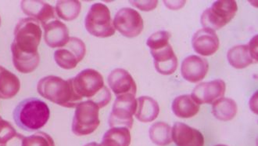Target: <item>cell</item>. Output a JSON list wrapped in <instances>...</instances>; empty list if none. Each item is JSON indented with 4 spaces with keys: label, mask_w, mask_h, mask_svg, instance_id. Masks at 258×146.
<instances>
[{
    "label": "cell",
    "mask_w": 258,
    "mask_h": 146,
    "mask_svg": "<svg viewBox=\"0 0 258 146\" xmlns=\"http://www.w3.org/2000/svg\"><path fill=\"white\" fill-rule=\"evenodd\" d=\"M21 89V82L16 75L0 67V99H11L18 94Z\"/></svg>",
    "instance_id": "22"
},
{
    "label": "cell",
    "mask_w": 258,
    "mask_h": 146,
    "mask_svg": "<svg viewBox=\"0 0 258 146\" xmlns=\"http://www.w3.org/2000/svg\"><path fill=\"white\" fill-rule=\"evenodd\" d=\"M37 90L44 99L62 107L72 109L82 102L75 93L72 79L64 80L59 76H45L39 80Z\"/></svg>",
    "instance_id": "2"
},
{
    "label": "cell",
    "mask_w": 258,
    "mask_h": 146,
    "mask_svg": "<svg viewBox=\"0 0 258 146\" xmlns=\"http://www.w3.org/2000/svg\"><path fill=\"white\" fill-rule=\"evenodd\" d=\"M192 44L197 54L202 56H211L219 49L220 42L215 31L204 28L194 34Z\"/></svg>",
    "instance_id": "14"
},
{
    "label": "cell",
    "mask_w": 258,
    "mask_h": 146,
    "mask_svg": "<svg viewBox=\"0 0 258 146\" xmlns=\"http://www.w3.org/2000/svg\"><path fill=\"white\" fill-rule=\"evenodd\" d=\"M164 2L167 7H168V9L171 10L180 9L185 4V1H177L176 3H174V1H164Z\"/></svg>",
    "instance_id": "32"
},
{
    "label": "cell",
    "mask_w": 258,
    "mask_h": 146,
    "mask_svg": "<svg viewBox=\"0 0 258 146\" xmlns=\"http://www.w3.org/2000/svg\"><path fill=\"white\" fill-rule=\"evenodd\" d=\"M21 10L30 18L36 20L42 27L56 20V11L52 6L42 1H21Z\"/></svg>",
    "instance_id": "16"
},
{
    "label": "cell",
    "mask_w": 258,
    "mask_h": 146,
    "mask_svg": "<svg viewBox=\"0 0 258 146\" xmlns=\"http://www.w3.org/2000/svg\"><path fill=\"white\" fill-rule=\"evenodd\" d=\"M172 141L177 146H204L202 133L183 123H174L171 130Z\"/></svg>",
    "instance_id": "17"
},
{
    "label": "cell",
    "mask_w": 258,
    "mask_h": 146,
    "mask_svg": "<svg viewBox=\"0 0 258 146\" xmlns=\"http://www.w3.org/2000/svg\"><path fill=\"white\" fill-rule=\"evenodd\" d=\"M25 138V136L21 134H17V135L8 141L5 145L4 146H22L23 140Z\"/></svg>",
    "instance_id": "31"
},
{
    "label": "cell",
    "mask_w": 258,
    "mask_h": 146,
    "mask_svg": "<svg viewBox=\"0 0 258 146\" xmlns=\"http://www.w3.org/2000/svg\"><path fill=\"white\" fill-rule=\"evenodd\" d=\"M200 110V105L189 94L178 96L173 101L172 111L179 118L188 119L196 116Z\"/></svg>",
    "instance_id": "23"
},
{
    "label": "cell",
    "mask_w": 258,
    "mask_h": 146,
    "mask_svg": "<svg viewBox=\"0 0 258 146\" xmlns=\"http://www.w3.org/2000/svg\"><path fill=\"white\" fill-rule=\"evenodd\" d=\"M99 145V144L96 142H90L88 143V144H85L84 146H98Z\"/></svg>",
    "instance_id": "33"
},
{
    "label": "cell",
    "mask_w": 258,
    "mask_h": 146,
    "mask_svg": "<svg viewBox=\"0 0 258 146\" xmlns=\"http://www.w3.org/2000/svg\"><path fill=\"white\" fill-rule=\"evenodd\" d=\"M133 7H137L140 11H150L155 9L158 1H130Z\"/></svg>",
    "instance_id": "30"
},
{
    "label": "cell",
    "mask_w": 258,
    "mask_h": 146,
    "mask_svg": "<svg viewBox=\"0 0 258 146\" xmlns=\"http://www.w3.org/2000/svg\"><path fill=\"white\" fill-rule=\"evenodd\" d=\"M150 53L154 58V67L159 73L168 76L176 71L178 58L174 55L171 45H167L156 51H150Z\"/></svg>",
    "instance_id": "18"
},
{
    "label": "cell",
    "mask_w": 258,
    "mask_h": 146,
    "mask_svg": "<svg viewBox=\"0 0 258 146\" xmlns=\"http://www.w3.org/2000/svg\"><path fill=\"white\" fill-rule=\"evenodd\" d=\"M149 134L150 140L158 146L168 145L172 141L171 127L164 122L154 123L149 130Z\"/></svg>",
    "instance_id": "26"
},
{
    "label": "cell",
    "mask_w": 258,
    "mask_h": 146,
    "mask_svg": "<svg viewBox=\"0 0 258 146\" xmlns=\"http://www.w3.org/2000/svg\"><path fill=\"white\" fill-rule=\"evenodd\" d=\"M86 30L96 37H110L115 34L110 11L103 4H95L90 7L85 19Z\"/></svg>",
    "instance_id": "6"
},
{
    "label": "cell",
    "mask_w": 258,
    "mask_h": 146,
    "mask_svg": "<svg viewBox=\"0 0 258 146\" xmlns=\"http://www.w3.org/2000/svg\"><path fill=\"white\" fill-rule=\"evenodd\" d=\"M132 137L126 127H111L105 133L101 144L98 146H129Z\"/></svg>",
    "instance_id": "24"
},
{
    "label": "cell",
    "mask_w": 258,
    "mask_h": 146,
    "mask_svg": "<svg viewBox=\"0 0 258 146\" xmlns=\"http://www.w3.org/2000/svg\"><path fill=\"white\" fill-rule=\"evenodd\" d=\"M75 109L72 122V132L76 136L93 134L100 126V108L92 101L80 102Z\"/></svg>",
    "instance_id": "4"
},
{
    "label": "cell",
    "mask_w": 258,
    "mask_h": 146,
    "mask_svg": "<svg viewBox=\"0 0 258 146\" xmlns=\"http://www.w3.org/2000/svg\"><path fill=\"white\" fill-rule=\"evenodd\" d=\"M22 146H55V143L50 135L39 131L32 135L25 137Z\"/></svg>",
    "instance_id": "28"
},
{
    "label": "cell",
    "mask_w": 258,
    "mask_h": 146,
    "mask_svg": "<svg viewBox=\"0 0 258 146\" xmlns=\"http://www.w3.org/2000/svg\"><path fill=\"white\" fill-rule=\"evenodd\" d=\"M0 26H1V18H0Z\"/></svg>",
    "instance_id": "35"
},
{
    "label": "cell",
    "mask_w": 258,
    "mask_h": 146,
    "mask_svg": "<svg viewBox=\"0 0 258 146\" xmlns=\"http://www.w3.org/2000/svg\"><path fill=\"white\" fill-rule=\"evenodd\" d=\"M226 90L225 82L222 79L201 83L192 90L191 97L198 105L213 104L223 97Z\"/></svg>",
    "instance_id": "12"
},
{
    "label": "cell",
    "mask_w": 258,
    "mask_h": 146,
    "mask_svg": "<svg viewBox=\"0 0 258 146\" xmlns=\"http://www.w3.org/2000/svg\"><path fill=\"white\" fill-rule=\"evenodd\" d=\"M43 28L44 40L49 47H63L70 39L68 27L59 20L50 21Z\"/></svg>",
    "instance_id": "19"
},
{
    "label": "cell",
    "mask_w": 258,
    "mask_h": 146,
    "mask_svg": "<svg viewBox=\"0 0 258 146\" xmlns=\"http://www.w3.org/2000/svg\"><path fill=\"white\" fill-rule=\"evenodd\" d=\"M228 61L232 67L242 69L257 63V35L246 45H238L229 50Z\"/></svg>",
    "instance_id": "11"
},
{
    "label": "cell",
    "mask_w": 258,
    "mask_h": 146,
    "mask_svg": "<svg viewBox=\"0 0 258 146\" xmlns=\"http://www.w3.org/2000/svg\"><path fill=\"white\" fill-rule=\"evenodd\" d=\"M86 54V46L82 39L70 37L63 47L56 50L54 60L61 69L70 70L77 67L78 64L83 60Z\"/></svg>",
    "instance_id": "9"
},
{
    "label": "cell",
    "mask_w": 258,
    "mask_h": 146,
    "mask_svg": "<svg viewBox=\"0 0 258 146\" xmlns=\"http://www.w3.org/2000/svg\"><path fill=\"white\" fill-rule=\"evenodd\" d=\"M113 27L121 35L127 38L138 36L144 28L143 18L140 13L133 8L119 10L113 19Z\"/></svg>",
    "instance_id": "10"
},
{
    "label": "cell",
    "mask_w": 258,
    "mask_h": 146,
    "mask_svg": "<svg viewBox=\"0 0 258 146\" xmlns=\"http://www.w3.org/2000/svg\"><path fill=\"white\" fill-rule=\"evenodd\" d=\"M109 86L117 97L132 94L136 96L137 86L132 75L125 69H116L107 78Z\"/></svg>",
    "instance_id": "15"
},
{
    "label": "cell",
    "mask_w": 258,
    "mask_h": 146,
    "mask_svg": "<svg viewBox=\"0 0 258 146\" xmlns=\"http://www.w3.org/2000/svg\"><path fill=\"white\" fill-rule=\"evenodd\" d=\"M238 6L234 0H220L214 3L201 15V25L204 28L218 30L229 23L236 15Z\"/></svg>",
    "instance_id": "7"
},
{
    "label": "cell",
    "mask_w": 258,
    "mask_h": 146,
    "mask_svg": "<svg viewBox=\"0 0 258 146\" xmlns=\"http://www.w3.org/2000/svg\"><path fill=\"white\" fill-rule=\"evenodd\" d=\"M17 126L26 130L35 131L42 128L49 121L50 110L46 103L36 98L21 101L14 111Z\"/></svg>",
    "instance_id": "1"
},
{
    "label": "cell",
    "mask_w": 258,
    "mask_h": 146,
    "mask_svg": "<svg viewBox=\"0 0 258 146\" xmlns=\"http://www.w3.org/2000/svg\"><path fill=\"white\" fill-rule=\"evenodd\" d=\"M171 33L167 31H159L150 35L147 39V44L150 51H156L169 44Z\"/></svg>",
    "instance_id": "29"
},
{
    "label": "cell",
    "mask_w": 258,
    "mask_h": 146,
    "mask_svg": "<svg viewBox=\"0 0 258 146\" xmlns=\"http://www.w3.org/2000/svg\"><path fill=\"white\" fill-rule=\"evenodd\" d=\"M215 146H227V145H225V144H217V145H215Z\"/></svg>",
    "instance_id": "34"
},
{
    "label": "cell",
    "mask_w": 258,
    "mask_h": 146,
    "mask_svg": "<svg viewBox=\"0 0 258 146\" xmlns=\"http://www.w3.org/2000/svg\"><path fill=\"white\" fill-rule=\"evenodd\" d=\"M13 63L18 72L28 74L35 71L39 66L40 56L39 53L29 54L20 51L11 45Z\"/></svg>",
    "instance_id": "20"
},
{
    "label": "cell",
    "mask_w": 258,
    "mask_h": 146,
    "mask_svg": "<svg viewBox=\"0 0 258 146\" xmlns=\"http://www.w3.org/2000/svg\"><path fill=\"white\" fill-rule=\"evenodd\" d=\"M212 105V113L214 116L221 121H229L237 113V105L233 99L221 98Z\"/></svg>",
    "instance_id": "25"
},
{
    "label": "cell",
    "mask_w": 258,
    "mask_h": 146,
    "mask_svg": "<svg viewBox=\"0 0 258 146\" xmlns=\"http://www.w3.org/2000/svg\"><path fill=\"white\" fill-rule=\"evenodd\" d=\"M137 100L132 94L119 96L113 103L109 117L110 127H126L133 128V115L136 113Z\"/></svg>",
    "instance_id": "8"
},
{
    "label": "cell",
    "mask_w": 258,
    "mask_h": 146,
    "mask_svg": "<svg viewBox=\"0 0 258 146\" xmlns=\"http://www.w3.org/2000/svg\"><path fill=\"white\" fill-rule=\"evenodd\" d=\"M160 107L157 101L148 96H143L137 100L135 116L142 123H150L158 117Z\"/></svg>",
    "instance_id": "21"
},
{
    "label": "cell",
    "mask_w": 258,
    "mask_h": 146,
    "mask_svg": "<svg viewBox=\"0 0 258 146\" xmlns=\"http://www.w3.org/2000/svg\"><path fill=\"white\" fill-rule=\"evenodd\" d=\"M40 24L32 18H22L18 21L14 30L12 46L25 53L35 54L42 39Z\"/></svg>",
    "instance_id": "3"
},
{
    "label": "cell",
    "mask_w": 258,
    "mask_h": 146,
    "mask_svg": "<svg viewBox=\"0 0 258 146\" xmlns=\"http://www.w3.org/2000/svg\"><path fill=\"white\" fill-rule=\"evenodd\" d=\"M82 11V4L79 1H58L56 3V11L60 19L66 21H72L79 17Z\"/></svg>",
    "instance_id": "27"
},
{
    "label": "cell",
    "mask_w": 258,
    "mask_h": 146,
    "mask_svg": "<svg viewBox=\"0 0 258 146\" xmlns=\"http://www.w3.org/2000/svg\"><path fill=\"white\" fill-rule=\"evenodd\" d=\"M72 80L75 93L82 102L87 99L95 102L106 87L103 76L93 69H84Z\"/></svg>",
    "instance_id": "5"
},
{
    "label": "cell",
    "mask_w": 258,
    "mask_h": 146,
    "mask_svg": "<svg viewBox=\"0 0 258 146\" xmlns=\"http://www.w3.org/2000/svg\"><path fill=\"white\" fill-rule=\"evenodd\" d=\"M209 69L208 60L197 55H190L181 63V76L187 81L199 83L206 76Z\"/></svg>",
    "instance_id": "13"
}]
</instances>
